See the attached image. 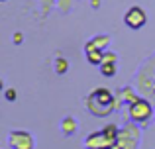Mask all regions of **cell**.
Masks as SVG:
<instances>
[{
    "label": "cell",
    "instance_id": "6da1fadb",
    "mask_svg": "<svg viewBox=\"0 0 155 149\" xmlns=\"http://www.w3.org/2000/svg\"><path fill=\"white\" fill-rule=\"evenodd\" d=\"M88 110L96 116H106L114 110V98L108 90L98 88L88 96Z\"/></svg>",
    "mask_w": 155,
    "mask_h": 149
},
{
    "label": "cell",
    "instance_id": "7a4b0ae2",
    "mask_svg": "<svg viewBox=\"0 0 155 149\" xmlns=\"http://www.w3.org/2000/svg\"><path fill=\"white\" fill-rule=\"evenodd\" d=\"M116 141H118L116 126H106L102 131H96V134L88 135L84 145L88 149H112Z\"/></svg>",
    "mask_w": 155,
    "mask_h": 149
},
{
    "label": "cell",
    "instance_id": "3957f363",
    "mask_svg": "<svg viewBox=\"0 0 155 149\" xmlns=\"http://www.w3.org/2000/svg\"><path fill=\"white\" fill-rule=\"evenodd\" d=\"M130 116H132L136 122H145V120L151 116V106H149L145 100H134L132 108H130Z\"/></svg>",
    "mask_w": 155,
    "mask_h": 149
},
{
    "label": "cell",
    "instance_id": "277c9868",
    "mask_svg": "<svg viewBox=\"0 0 155 149\" xmlns=\"http://www.w3.org/2000/svg\"><path fill=\"white\" fill-rule=\"evenodd\" d=\"M124 20H126V24H128L132 30H137V28H141L145 24V12L141 10L140 6H132L128 12H126Z\"/></svg>",
    "mask_w": 155,
    "mask_h": 149
},
{
    "label": "cell",
    "instance_id": "5b68a950",
    "mask_svg": "<svg viewBox=\"0 0 155 149\" xmlns=\"http://www.w3.org/2000/svg\"><path fill=\"white\" fill-rule=\"evenodd\" d=\"M10 145L14 149H34V139L26 131H14L10 135Z\"/></svg>",
    "mask_w": 155,
    "mask_h": 149
},
{
    "label": "cell",
    "instance_id": "8992f818",
    "mask_svg": "<svg viewBox=\"0 0 155 149\" xmlns=\"http://www.w3.org/2000/svg\"><path fill=\"white\" fill-rule=\"evenodd\" d=\"M87 57H88V61H91L92 65H98V63H102L100 47H96V45H92V43H88V45H87Z\"/></svg>",
    "mask_w": 155,
    "mask_h": 149
},
{
    "label": "cell",
    "instance_id": "52a82bcc",
    "mask_svg": "<svg viewBox=\"0 0 155 149\" xmlns=\"http://www.w3.org/2000/svg\"><path fill=\"white\" fill-rule=\"evenodd\" d=\"M116 71H114V61H110V63H104L102 65V75H106V76H112Z\"/></svg>",
    "mask_w": 155,
    "mask_h": 149
},
{
    "label": "cell",
    "instance_id": "ba28073f",
    "mask_svg": "<svg viewBox=\"0 0 155 149\" xmlns=\"http://www.w3.org/2000/svg\"><path fill=\"white\" fill-rule=\"evenodd\" d=\"M67 71V61L65 59H57V73H65Z\"/></svg>",
    "mask_w": 155,
    "mask_h": 149
}]
</instances>
